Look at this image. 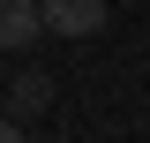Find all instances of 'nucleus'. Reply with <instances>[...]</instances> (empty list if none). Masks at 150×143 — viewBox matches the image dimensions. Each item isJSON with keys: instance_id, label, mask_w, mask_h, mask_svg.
Here are the masks:
<instances>
[{"instance_id": "nucleus-3", "label": "nucleus", "mask_w": 150, "mask_h": 143, "mask_svg": "<svg viewBox=\"0 0 150 143\" xmlns=\"http://www.w3.org/2000/svg\"><path fill=\"white\" fill-rule=\"evenodd\" d=\"M53 75H45V68H23L15 75V83H8V106H15V121H30V113H45V106H53Z\"/></svg>"}, {"instance_id": "nucleus-2", "label": "nucleus", "mask_w": 150, "mask_h": 143, "mask_svg": "<svg viewBox=\"0 0 150 143\" xmlns=\"http://www.w3.org/2000/svg\"><path fill=\"white\" fill-rule=\"evenodd\" d=\"M45 38V15H38V0H0V53H23Z\"/></svg>"}, {"instance_id": "nucleus-1", "label": "nucleus", "mask_w": 150, "mask_h": 143, "mask_svg": "<svg viewBox=\"0 0 150 143\" xmlns=\"http://www.w3.org/2000/svg\"><path fill=\"white\" fill-rule=\"evenodd\" d=\"M38 15L53 38H90V30H105V0H38Z\"/></svg>"}]
</instances>
